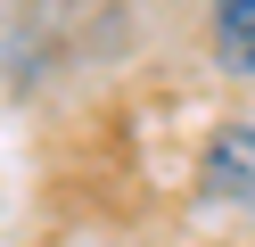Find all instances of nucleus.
Instances as JSON below:
<instances>
[{
  "label": "nucleus",
  "instance_id": "f257e3e1",
  "mask_svg": "<svg viewBox=\"0 0 255 247\" xmlns=\"http://www.w3.org/2000/svg\"><path fill=\"white\" fill-rule=\"evenodd\" d=\"M206 198L255 214V124H222L206 140Z\"/></svg>",
  "mask_w": 255,
  "mask_h": 247
},
{
  "label": "nucleus",
  "instance_id": "f03ea898",
  "mask_svg": "<svg viewBox=\"0 0 255 247\" xmlns=\"http://www.w3.org/2000/svg\"><path fill=\"white\" fill-rule=\"evenodd\" d=\"M214 58L222 74H255V0H214Z\"/></svg>",
  "mask_w": 255,
  "mask_h": 247
}]
</instances>
